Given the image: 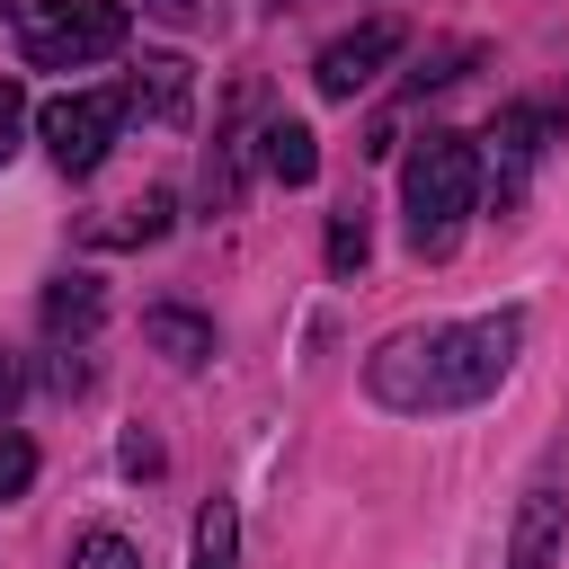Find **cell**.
Masks as SVG:
<instances>
[{
    "instance_id": "cell-1",
    "label": "cell",
    "mask_w": 569,
    "mask_h": 569,
    "mask_svg": "<svg viewBox=\"0 0 569 569\" xmlns=\"http://www.w3.org/2000/svg\"><path fill=\"white\" fill-rule=\"evenodd\" d=\"M525 347V311H480V320H453V329H400L373 347L365 382L382 409H409V418H436V409H471L507 382Z\"/></svg>"
},
{
    "instance_id": "cell-2",
    "label": "cell",
    "mask_w": 569,
    "mask_h": 569,
    "mask_svg": "<svg viewBox=\"0 0 569 569\" xmlns=\"http://www.w3.org/2000/svg\"><path fill=\"white\" fill-rule=\"evenodd\" d=\"M480 196V151L471 133H427L400 169V213H409V249L418 258H445L462 240V213Z\"/></svg>"
},
{
    "instance_id": "cell-3",
    "label": "cell",
    "mask_w": 569,
    "mask_h": 569,
    "mask_svg": "<svg viewBox=\"0 0 569 569\" xmlns=\"http://www.w3.org/2000/svg\"><path fill=\"white\" fill-rule=\"evenodd\" d=\"M18 44H27V62H36V71L107 62V53L124 44V0H27Z\"/></svg>"
},
{
    "instance_id": "cell-4",
    "label": "cell",
    "mask_w": 569,
    "mask_h": 569,
    "mask_svg": "<svg viewBox=\"0 0 569 569\" xmlns=\"http://www.w3.org/2000/svg\"><path fill=\"white\" fill-rule=\"evenodd\" d=\"M124 116H133L124 89H71V98H53V107L36 116V133H44V151H53L62 178H89V169L107 160V142L124 133Z\"/></svg>"
},
{
    "instance_id": "cell-5",
    "label": "cell",
    "mask_w": 569,
    "mask_h": 569,
    "mask_svg": "<svg viewBox=\"0 0 569 569\" xmlns=\"http://www.w3.org/2000/svg\"><path fill=\"white\" fill-rule=\"evenodd\" d=\"M560 533H569V453H551V462L525 480V507H516L507 569H551V560H560Z\"/></svg>"
},
{
    "instance_id": "cell-6",
    "label": "cell",
    "mask_w": 569,
    "mask_h": 569,
    "mask_svg": "<svg viewBox=\"0 0 569 569\" xmlns=\"http://www.w3.org/2000/svg\"><path fill=\"white\" fill-rule=\"evenodd\" d=\"M400 44H409V36H400L391 18H365L356 36H338V44H320V62H311V80H320V98H356V89H365V80H373V71H382V62L400 53Z\"/></svg>"
},
{
    "instance_id": "cell-7",
    "label": "cell",
    "mask_w": 569,
    "mask_h": 569,
    "mask_svg": "<svg viewBox=\"0 0 569 569\" xmlns=\"http://www.w3.org/2000/svg\"><path fill=\"white\" fill-rule=\"evenodd\" d=\"M124 98L142 107V116H160V124H178L187 116V98H196V71L178 62V53H151L133 80H124Z\"/></svg>"
},
{
    "instance_id": "cell-8",
    "label": "cell",
    "mask_w": 569,
    "mask_h": 569,
    "mask_svg": "<svg viewBox=\"0 0 569 569\" xmlns=\"http://www.w3.org/2000/svg\"><path fill=\"white\" fill-rule=\"evenodd\" d=\"M258 142H267V178H284V187H311L320 178V133L302 116H276Z\"/></svg>"
},
{
    "instance_id": "cell-9",
    "label": "cell",
    "mask_w": 569,
    "mask_h": 569,
    "mask_svg": "<svg viewBox=\"0 0 569 569\" xmlns=\"http://www.w3.org/2000/svg\"><path fill=\"white\" fill-rule=\"evenodd\" d=\"M98 311H107L98 276H53V284H44V329H53V338H89Z\"/></svg>"
},
{
    "instance_id": "cell-10",
    "label": "cell",
    "mask_w": 569,
    "mask_h": 569,
    "mask_svg": "<svg viewBox=\"0 0 569 569\" xmlns=\"http://www.w3.org/2000/svg\"><path fill=\"white\" fill-rule=\"evenodd\" d=\"M551 133H560V116H551V107H507V116L489 124V142H498V160H507V169H533Z\"/></svg>"
},
{
    "instance_id": "cell-11",
    "label": "cell",
    "mask_w": 569,
    "mask_h": 569,
    "mask_svg": "<svg viewBox=\"0 0 569 569\" xmlns=\"http://www.w3.org/2000/svg\"><path fill=\"white\" fill-rule=\"evenodd\" d=\"M142 338H151L169 365H204V356H213V320H196V311H151Z\"/></svg>"
},
{
    "instance_id": "cell-12",
    "label": "cell",
    "mask_w": 569,
    "mask_h": 569,
    "mask_svg": "<svg viewBox=\"0 0 569 569\" xmlns=\"http://www.w3.org/2000/svg\"><path fill=\"white\" fill-rule=\"evenodd\" d=\"M231 551H240V516L213 498V507L196 516V560H187V569H231Z\"/></svg>"
},
{
    "instance_id": "cell-13",
    "label": "cell",
    "mask_w": 569,
    "mask_h": 569,
    "mask_svg": "<svg viewBox=\"0 0 569 569\" xmlns=\"http://www.w3.org/2000/svg\"><path fill=\"white\" fill-rule=\"evenodd\" d=\"M365 249H373V231H365V213L347 204V213L329 222V267H338V276H356V267H365Z\"/></svg>"
},
{
    "instance_id": "cell-14",
    "label": "cell",
    "mask_w": 569,
    "mask_h": 569,
    "mask_svg": "<svg viewBox=\"0 0 569 569\" xmlns=\"http://www.w3.org/2000/svg\"><path fill=\"white\" fill-rule=\"evenodd\" d=\"M27 480H36V445L27 436H0V507L27 498Z\"/></svg>"
},
{
    "instance_id": "cell-15",
    "label": "cell",
    "mask_w": 569,
    "mask_h": 569,
    "mask_svg": "<svg viewBox=\"0 0 569 569\" xmlns=\"http://www.w3.org/2000/svg\"><path fill=\"white\" fill-rule=\"evenodd\" d=\"M71 569H142V551H133L124 533H89V542L71 551Z\"/></svg>"
},
{
    "instance_id": "cell-16",
    "label": "cell",
    "mask_w": 569,
    "mask_h": 569,
    "mask_svg": "<svg viewBox=\"0 0 569 569\" xmlns=\"http://www.w3.org/2000/svg\"><path fill=\"white\" fill-rule=\"evenodd\" d=\"M18 133H27V89H18V80H0V160L18 151Z\"/></svg>"
},
{
    "instance_id": "cell-17",
    "label": "cell",
    "mask_w": 569,
    "mask_h": 569,
    "mask_svg": "<svg viewBox=\"0 0 569 569\" xmlns=\"http://www.w3.org/2000/svg\"><path fill=\"white\" fill-rule=\"evenodd\" d=\"M18 391H27V373H18V356H9V347H0V418H9V409H18Z\"/></svg>"
},
{
    "instance_id": "cell-18",
    "label": "cell",
    "mask_w": 569,
    "mask_h": 569,
    "mask_svg": "<svg viewBox=\"0 0 569 569\" xmlns=\"http://www.w3.org/2000/svg\"><path fill=\"white\" fill-rule=\"evenodd\" d=\"M0 9H18V0H0Z\"/></svg>"
}]
</instances>
